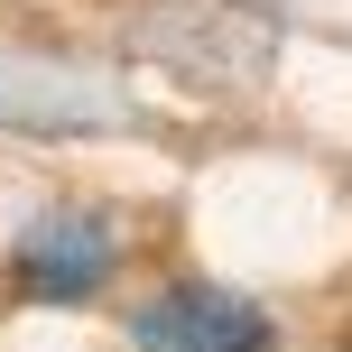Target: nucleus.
<instances>
[{"mask_svg":"<svg viewBox=\"0 0 352 352\" xmlns=\"http://www.w3.org/2000/svg\"><path fill=\"white\" fill-rule=\"evenodd\" d=\"M121 250H130V241H121V213H102V204H56V213H28V223H19L10 278H19V297H37V306H84V297L111 287Z\"/></svg>","mask_w":352,"mask_h":352,"instance_id":"nucleus-1","label":"nucleus"},{"mask_svg":"<svg viewBox=\"0 0 352 352\" xmlns=\"http://www.w3.org/2000/svg\"><path fill=\"white\" fill-rule=\"evenodd\" d=\"M269 316L232 287H167L130 316V352H269Z\"/></svg>","mask_w":352,"mask_h":352,"instance_id":"nucleus-2","label":"nucleus"}]
</instances>
